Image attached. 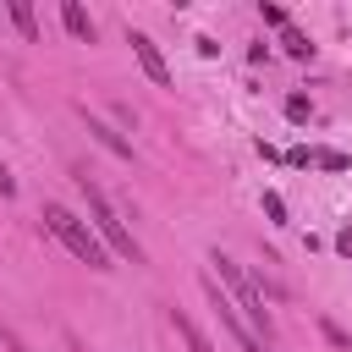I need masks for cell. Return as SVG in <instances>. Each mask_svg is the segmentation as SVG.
I'll return each mask as SVG.
<instances>
[{"instance_id":"obj_6","label":"cell","mask_w":352,"mask_h":352,"mask_svg":"<svg viewBox=\"0 0 352 352\" xmlns=\"http://www.w3.org/2000/svg\"><path fill=\"white\" fill-rule=\"evenodd\" d=\"M60 22H66V33H72V38L94 44V16H88V11L77 6V0H66V6H60Z\"/></svg>"},{"instance_id":"obj_15","label":"cell","mask_w":352,"mask_h":352,"mask_svg":"<svg viewBox=\"0 0 352 352\" xmlns=\"http://www.w3.org/2000/svg\"><path fill=\"white\" fill-rule=\"evenodd\" d=\"M264 214H270V220H280V214H286V204H280L275 192H264Z\"/></svg>"},{"instance_id":"obj_2","label":"cell","mask_w":352,"mask_h":352,"mask_svg":"<svg viewBox=\"0 0 352 352\" xmlns=\"http://www.w3.org/2000/svg\"><path fill=\"white\" fill-rule=\"evenodd\" d=\"M209 264H214V275L231 286V308L248 319V330L270 346V336H275V324H270V308H264V297H258V280L236 264V258H226V253H209Z\"/></svg>"},{"instance_id":"obj_5","label":"cell","mask_w":352,"mask_h":352,"mask_svg":"<svg viewBox=\"0 0 352 352\" xmlns=\"http://www.w3.org/2000/svg\"><path fill=\"white\" fill-rule=\"evenodd\" d=\"M126 44H132V55H138V66L148 72V82H160V88H170V66H165V55H160V44H154L148 33H126Z\"/></svg>"},{"instance_id":"obj_17","label":"cell","mask_w":352,"mask_h":352,"mask_svg":"<svg viewBox=\"0 0 352 352\" xmlns=\"http://www.w3.org/2000/svg\"><path fill=\"white\" fill-rule=\"evenodd\" d=\"M336 248H341V253H346V258H352V226H346V231H341V236H336Z\"/></svg>"},{"instance_id":"obj_4","label":"cell","mask_w":352,"mask_h":352,"mask_svg":"<svg viewBox=\"0 0 352 352\" xmlns=\"http://www.w3.org/2000/svg\"><path fill=\"white\" fill-rule=\"evenodd\" d=\"M204 297H209V308H214V319L226 324V336H231V341H236L242 352H270V346H264V341H258V336L248 330V319H242V314L231 308V297L220 292V280H214V275H204Z\"/></svg>"},{"instance_id":"obj_8","label":"cell","mask_w":352,"mask_h":352,"mask_svg":"<svg viewBox=\"0 0 352 352\" xmlns=\"http://www.w3.org/2000/svg\"><path fill=\"white\" fill-rule=\"evenodd\" d=\"M170 324H176V336L187 341V352H214V346H209V336H204V330H198V324H192L182 308H170Z\"/></svg>"},{"instance_id":"obj_11","label":"cell","mask_w":352,"mask_h":352,"mask_svg":"<svg viewBox=\"0 0 352 352\" xmlns=\"http://www.w3.org/2000/svg\"><path fill=\"white\" fill-rule=\"evenodd\" d=\"M319 336H324V341H330L336 352H352V341H346V330H341L336 319H319Z\"/></svg>"},{"instance_id":"obj_7","label":"cell","mask_w":352,"mask_h":352,"mask_svg":"<svg viewBox=\"0 0 352 352\" xmlns=\"http://www.w3.org/2000/svg\"><path fill=\"white\" fill-rule=\"evenodd\" d=\"M82 116H88V110H82ZM88 132H94V138H99V143H104L110 154H121V160H132V143H126V138H121L116 126H104L99 116H88Z\"/></svg>"},{"instance_id":"obj_10","label":"cell","mask_w":352,"mask_h":352,"mask_svg":"<svg viewBox=\"0 0 352 352\" xmlns=\"http://www.w3.org/2000/svg\"><path fill=\"white\" fill-rule=\"evenodd\" d=\"M280 44H286V55H297V60H308V55H314V44H308V33H302V28H292V22L280 28Z\"/></svg>"},{"instance_id":"obj_9","label":"cell","mask_w":352,"mask_h":352,"mask_svg":"<svg viewBox=\"0 0 352 352\" xmlns=\"http://www.w3.org/2000/svg\"><path fill=\"white\" fill-rule=\"evenodd\" d=\"M6 11H11V22H16V33H22L28 44H38V22H33V6H28V0H11Z\"/></svg>"},{"instance_id":"obj_13","label":"cell","mask_w":352,"mask_h":352,"mask_svg":"<svg viewBox=\"0 0 352 352\" xmlns=\"http://www.w3.org/2000/svg\"><path fill=\"white\" fill-rule=\"evenodd\" d=\"M258 16H264V28H286V22H292L280 6H264V0H258Z\"/></svg>"},{"instance_id":"obj_3","label":"cell","mask_w":352,"mask_h":352,"mask_svg":"<svg viewBox=\"0 0 352 352\" xmlns=\"http://www.w3.org/2000/svg\"><path fill=\"white\" fill-rule=\"evenodd\" d=\"M44 226H50V231H55V236H60V242L88 264V270H110V248H104V242L94 236V226H88V220H77L66 204H44Z\"/></svg>"},{"instance_id":"obj_14","label":"cell","mask_w":352,"mask_h":352,"mask_svg":"<svg viewBox=\"0 0 352 352\" xmlns=\"http://www.w3.org/2000/svg\"><path fill=\"white\" fill-rule=\"evenodd\" d=\"M286 116H292V121H302V116H308V99H302V94H292V99H286Z\"/></svg>"},{"instance_id":"obj_16","label":"cell","mask_w":352,"mask_h":352,"mask_svg":"<svg viewBox=\"0 0 352 352\" xmlns=\"http://www.w3.org/2000/svg\"><path fill=\"white\" fill-rule=\"evenodd\" d=\"M11 192H16V182H11V170L0 165V198H11Z\"/></svg>"},{"instance_id":"obj_12","label":"cell","mask_w":352,"mask_h":352,"mask_svg":"<svg viewBox=\"0 0 352 352\" xmlns=\"http://www.w3.org/2000/svg\"><path fill=\"white\" fill-rule=\"evenodd\" d=\"M314 165H324V170H346V154H336V148H319V154H308Z\"/></svg>"},{"instance_id":"obj_1","label":"cell","mask_w":352,"mask_h":352,"mask_svg":"<svg viewBox=\"0 0 352 352\" xmlns=\"http://www.w3.org/2000/svg\"><path fill=\"white\" fill-rule=\"evenodd\" d=\"M77 187H82V204H88V220H94V236H99L110 253H121V258L143 264V248H138V236L121 226V214H116V204L104 198V187H99L88 170H77Z\"/></svg>"}]
</instances>
